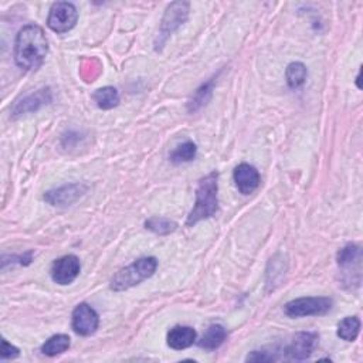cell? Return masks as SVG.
Returning a JSON list of instances; mask_svg holds the SVG:
<instances>
[{
    "mask_svg": "<svg viewBox=\"0 0 363 363\" xmlns=\"http://www.w3.org/2000/svg\"><path fill=\"white\" fill-rule=\"evenodd\" d=\"M189 8L190 6L187 2H173L168 6V9L162 18L156 47L162 46L168 40V37L172 36V33L175 30H178L187 20Z\"/></svg>",
    "mask_w": 363,
    "mask_h": 363,
    "instance_id": "5b68a950",
    "label": "cell"
},
{
    "mask_svg": "<svg viewBox=\"0 0 363 363\" xmlns=\"http://www.w3.org/2000/svg\"><path fill=\"white\" fill-rule=\"evenodd\" d=\"M226 338L227 331L221 325H210L197 345L206 350H214L223 345Z\"/></svg>",
    "mask_w": 363,
    "mask_h": 363,
    "instance_id": "9a60e30c",
    "label": "cell"
},
{
    "mask_svg": "<svg viewBox=\"0 0 363 363\" xmlns=\"http://www.w3.org/2000/svg\"><path fill=\"white\" fill-rule=\"evenodd\" d=\"M77 20L78 12L73 4L57 2L50 9L47 26L56 33H67L77 25Z\"/></svg>",
    "mask_w": 363,
    "mask_h": 363,
    "instance_id": "8992f818",
    "label": "cell"
},
{
    "mask_svg": "<svg viewBox=\"0 0 363 363\" xmlns=\"http://www.w3.org/2000/svg\"><path fill=\"white\" fill-rule=\"evenodd\" d=\"M196 154H197V147L196 144L193 142H185L182 145H179L172 154H171V162L175 164V165H179V164H186V162H190L196 158Z\"/></svg>",
    "mask_w": 363,
    "mask_h": 363,
    "instance_id": "7402d4cb",
    "label": "cell"
},
{
    "mask_svg": "<svg viewBox=\"0 0 363 363\" xmlns=\"http://www.w3.org/2000/svg\"><path fill=\"white\" fill-rule=\"evenodd\" d=\"M333 301L328 297L297 298L284 305V314L290 318L321 316L332 309Z\"/></svg>",
    "mask_w": 363,
    "mask_h": 363,
    "instance_id": "277c9868",
    "label": "cell"
},
{
    "mask_svg": "<svg viewBox=\"0 0 363 363\" xmlns=\"http://www.w3.org/2000/svg\"><path fill=\"white\" fill-rule=\"evenodd\" d=\"M20 355V350L11 345L6 339H2V350H0V357H2V360H6V359H15Z\"/></svg>",
    "mask_w": 363,
    "mask_h": 363,
    "instance_id": "cb8c5ba5",
    "label": "cell"
},
{
    "mask_svg": "<svg viewBox=\"0 0 363 363\" xmlns=\"http://www.w3.org/2000/svg\"><path fill=\"white\" fill-rule=\"evenodd\" d=\"M81 271V264L77 256L68 254L56 260L51 266V280L59 285H68L75 281Z\"/></svg>",
    "mask_w": 363,
    "mask_h": 363,
    "instance_id": "30bf717a",
    "label": "cell"
},
{
    "mask_svg": "<svg viewBox=\"0 0 363 363\" xmlns=\"http://www.w3.org/2000/svg\"><path fill=\"white\" fill-rule=\"evenodd\" d=\"M88 192L84 183H70L44 193V200L54 207H68L78 202Z\"/></svg>",
    "mask_w": 363,
    "mask_h": 363,
    "instance_id": "52a82bcc",
    "label": "cell"
},
{
    "mask_svg": "<svg viewBox=\"0 0 363 363\" xmlns=\"http://www.w3.org/2000/svg\"><path fill=\"white\" fill-rule=\"evenodd\" d=\"M307 74H308L307 67L302 63L295 61V63L288 64L287 71H285V78H287L290 88H293V90L300 88L305 82Z\"/></svg>",
    "mask_w": 363,
    "mask_h": 363,
    "instance_id": "ffe728a7",
    "label": "cell"
},
{
    "mask_svg": "<svg viewBox=\"0 0 363 363\" xmlns=\"http://www.w3.org/2000/svg\"><path fill=\"white\" fill-rule=\"evenodd\" d=\"M53 94L50 88H42L33 94H29L15 102L12 106V118H20L27 113H33L40 108L51 104Z\"/></svg>",
    "mask_w": 363,
    "mask_h": 363,
    "instance_id": "9c48e42d",
    "label": "cell"
},
{
    "mask_svg": "<svg viewBox=\"0 0 363 363\" xmlns=\"http://www.w3.org/2000/svg\"><path fill=\"white\" fill-rule=\"evenodd\" d=\"M338 266L343 270V274H349L352 269L360 270L362 262V249L356 245H346L336 254Z\"/></svg>",
    "mask_w": 363,
    "mask_h": 363,
    "instance_id": "5bb4252c",
    "label": "cell"
},
{
    "mask_svg": "<svg viewBox=\"0 0 363 363\" xmlns=\"http://www.w3.org/2000/svg\"><path fill=\"white\" fill-rule=\"evenodd\" d=\"M213 88H214V78H211L210 81H207L203 85H200L196 90V92L192 97V99L189 101V105H187L189 112H196L200 108H203L210 101L211 94H213Z\"/></svg>",
    "mask_w": 363,
    "mask_h": 363,
    "instance_id": "ac0fdd59",
    "label": "cell"
},
{
    "mask_svg": "<svg viewBox=\"0 0 363 363\" xmlns=\"http://www.w3.org/2000/svg\"><path fill=\"white\" fill-rule=\"evenodd\" d=\"M145 227L148 230L154 231L155 234L166 235V234L173 233L178 228V223L171 219H165V217H152L145 221Z\"/></svg>",
    "mask_w": 363,
    "mask_h": 363,
    "instance_id": "44dd1931",
    "label": "cell"
},
{
    "mask_svg": "<svg viewBox=\"0 0 363 363\" xmlns=\"http://www.w3.org/2000/svg\"><path fill=\"white\" fill-rule=\"evenodd\" d=\"M318 342L319 336L316 332H300L284 349V355L288 360H307L316 349Z\"/></svg>",
    "mask_w": 363,
    "mask_h": 363,
    "instance_id": "ba28073f",
    "label": "cell"
},
{
    "mask_svg": "<svg viewBox=\"0 0 363 363\" xmlns=\"http://www.w3.org/2000/svg\"><path fill=\"white\" fill-rule=\"evenodd\" d=\"M158 269V260L155 257H142L134 262L131 266L119 270L111 280V290L121 293L127 291L142 281L151 278Z\"/></svg>",
    "mask_w": 363,
    "mask_h": 363,
    "instance_id": "3957f363",
    "label": "cell"
},
{
    "mask_svg": "<svg viewBox=\"0 0 363 363\" xmlns=\"http://www.w3.org/2000/svg\"><path fill=\"white\" fill-rule=\"evenodd\" d=\"M360 332V319L357 316H346L338 325V336L346 342H353Z\"/></svg>",
    "mask_w": 363,
    "mask_h": 363,
    "instance_id": "d6986e66",
    "label": "cell"
},
{
    "mask_svg": "<svg viewBox=\"0 0 363 363\" xmlns=\"http://www.w3.org/2000/svg\"><path fill=\"white\" fill-rule=\"evenodd\" d=\"M277 355L274 352H267V350H253L246 360L247 362H273L277 360Z\"/></svg>",
    "mask_w": 363,
    "mask_h": 363,
    "instance_id": "603a6c76",
    "label": "cell"
},
{
    "mask_svg": "<svg viewBox=\"0 0 363 363\" xmlns=\"http://www.w3.org/2000/svg\"><path fill=\"white\" fill-rule=\"evenodd\" d=\"M233 179L238 192L246 196L256 192L262 183L259 171L249 164H240L233 172Z\"/></svg>",
    "mask_w": 363,
    "mask_h": 363,
    "instance_id": "7c38bea8",
    "label": "cell"
},
{
    "mask_svg": "<svg viewBox=\"0 0 363 363\" xmlns=\"http://www.w3.org/2000/svg\"><path fill=\"white\" fill-rule=\"evenodd\" d=\"M219 173L211 172L199 180L196 187V203L187 216L186 226L192 227L202 220L210 219L217 213L219 207Z\"/></svg>",
    "mask_w": 363,
    "mask_h": 363,
    "instance_id": "7a4b0ae2",
    "label": "cell"
},
{
    "mask_svg": "<svg viewBox=\"0 0 363 363\" xmlns=\"http://www.w3.org/2000/svg\"><path fill=\"white\" fill-rule=\"evenodd\" d=\"M47 51V39L40 26L29 25L19 32L15 42V61L20 68L27 71L37 70L43 64Z\"/></svg>",
    "mask_w": 363,
    "mask_h": 363,
    "instance_id": "6da1fadb",
    "label": "cell"
},
{
    "mask_svg": "<svg viewBox=\"0 0 363 363\" xmlns=\"http://www.w3.org/2000/svg\"><path fill=\"white\" fill-rule=\"evenodd\" d=\"M70 336L66 333H59L51 336L50 339L46 340V343L42 346V353L46 356H57L64 353L66 350H68L70 347Z\"/></svg>",
    "mask_w": 363,
    "mask_h": 363,
    "instance_id": "e0dca14e",
    "label": "cell"
},
{
    "mask_svg": "<svg viewBox=\"0 0 363 363\" xmlns=\"http://www.w3.org/2000/svg\"><path fill=\"white\" fill-rule=\"evenodd\" d=\"M73 329L81 336L92 335L99 326L98 314L87 304H78L73 311Z\"/></svg>",
    "mask_w": 363,
    "mask_h": 363,
    "instance_id": "8fae6325",
    "label": "cell"
},
{
    "mask_svg": "<svg viewBox=\"0 0 363 363\" xmlns=\"http://www.w3.org/2000/svg\"><path fill=\"white\" fill-rule=\"evenodd\" d=\"M196 331L190 326H175L168 332V345L175 350L190 347L196 342Z\"/></svg>",
    "mask_w": 363,
    "mask_h": 363,
    "instance_id": "4fadbf2b",
    "label": "cell"
},
{
    "mask_svg": "<svg viewBox=\"0 0 363 363\" xmlns=\"http://www.w3.org/2000/svg\"><path fill=\"white\" fill-rule=\"evenodd\" d=\"M92 99L101 109H112L119 104V92L113 87H104L92 94Z\"/></svg>",
    "mask_w": 363,
    "mask_h": 363,
    "instance_id": "2e32d148",
    "label": "cell"
}]
</instances>
